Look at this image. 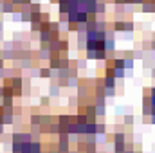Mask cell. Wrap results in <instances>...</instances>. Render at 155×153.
Here are the masks:
<instances>
[{"label": "cell", "instance_id": "8992f818", "mask_svg": "<svg viewBox=\"0 0 155 153\" xmlns=\"http://www.w3.org/2000/svg\"><path fill=\"white\" fill-rule=\"evenodd\" d=\"M103 85H105L107 88H114V86H116V77H114V76H105Z\"/></svg>", "mask_w": 155, "mask_h": 153}, {"label": "cell", "instance_id": "9c48e42d", "mask_svg": "<svg viewBox=\"0 0 155 153\" xmlns=\"http://www.w3.org/2000/svg\"><path fill=\"white\" fill-rule=\"evenodd\" d=\"M60 85H56V83H51V86H49V94H51V97H56V96H60Z\"/></svg>", "mask_w": 155, "mask_h": 153}, {"label": "cell", "instance_id": "d4e9b609", "mask_svg": "<svg viewBox=\"0 0 155 153\" xmlns=\"http://www.w3.org/2000/svg\"><path fill=\"white\" fill-rule=\"evenodd\" d=\"M135 153H141V151H135Z\"/></svg>", "mask_w": 155, "mask_h": 153}, {"label": "cell", "instance_id": "3957f363", "mask_svg": "<svg viewBox=\"0 0 155 153\" xmlns=\"http://www.w3.org/2000/svg\"><path fill=\"white\" fill-rule=\"evenodd\" d=\"M2 108H4V110H13V108H15V97H7V96H5V97L2 99Z\"/></svg>", "mask_w": 155, "mask_h": 153}, {"label": "cell", "instance_id": "ffe728a7", "mask_svg": "<svg viewBox=\"0 0 155 153\" xmlns=\"http://www.w3.org/2000/svg\"><path fill=\"white\" fill-rule=\"evenodd\" d=\"M132 121H134V119H132V117H130V115H126V117H124V122H128V124H130V122H132Z\"/></svg>", "mask_w": 155, "mask_h": 153}, {"label": "cell", "instance_id": "277c9868", "mask_svg": "<svg viewBox=\"0 0 155 153\" xmlns=\"http://www.w3.org/2000/svg\"><path fill=\"white\" fill-rule=\"evenodd\" d=\"M13 122H15V114H13V110H4V124L9 126V124H13Z\"/></svg>", "mask_w": 155, "mask_h": 153}, {"label": "cell", "instance_id": "4fadbf2b", "mask_svg": "<svg viewBox=\"0 0 155 153\" xmlns=\"http://www.w3.org/2000/svg\"><path fill=\"white\" fill-rule=\"evenodd\" d=\"M49 103H51L49 96H41V97H40V105H41V106H49Z\"/></svg>", "mask_w": 155, "mask_h": 153}, {"label": "cell", "instance_id": "8fae6325", "mask_svg": "<svg viewBox=\"0 0 155 153\" xmlns=\"http://www.w3.org/2000/svg\"><path fill=\"white\" fill-rule=\"evenodd\" d=\"M29 11H31V13H40V11H41V4H40V2H31V4H29Z\"/></svg>", "mask_w": 155, "mask_h": 153}, {"label": "cell", "instance_id": "5bb4252c", "mask_svg": "<svg viewBox=\"0 0 155 153\" xmlns=\"http://www.w3.org/2000/svg\"><path fill=\"white\" fill-rule=\"evenodd\" d=\"M11 18H13V22H22V15H20V11H15V13L11 15Z\"/></svg>", "mask_w": 155, "mask_h": 153}, {"label": "cell", "instance_id": "ba28073f", "mask_svg": "<svg viewBox=\"0 0 155 153\" xmlns=\"http://www.w3.org/2000/svg\"><path fill=\"white\" fill-rule=\"evenodd\" d=\"M29 124H31V126H40V124H41V114H33L31 115Z\"/></svg>", "mask_w": 155, "mask_h": 153}, {"label": "cell", "instance_id": "7c38bea8", "mask_svg": "<svg viewBox=\"0 0 155 153\" xmlns=\"http://www.w3.org/2000/svg\"><path fill=\"white\" fill-rule=\"evenodd\" d=\"M69 50V41L67 40H60V52H67Z\"/></svg>", "mask_w": 155, "mask_h": 153}, {"label": "cell", "instance_id": "d6986e66", "mask_svg": "<svg viewBox=\"0 0 155 153\" xmlns=\"http://www.w3.org/2000/svg\"><path fill=\"white\" fill-rule=\"evenodd\" d=\"M2 33H4V22L0 20V41H2Z\"/></svg>", "mask_w": 155, "mask_h": 153}, {"label": "cell", "instance_id": "52a82bcc", "mask_svg": "<svg viewBox=\"0 0 155 153\" xmlns=\"http://www.w3.org/2000/svg\"><path fill=\"white\" fill-rule=\"evenodd\" d=\"M38 76L40 77H52L51 67H41V69H38Z\"/></svg>", "mask_w": 155, "mask_h": 153}, {"label": "cell", "instance_id": "9a60e30c", "mask_svg": "<svg viewBox=\"0 0 155 153\" xmlns=\"http://www.w3.org/2000/svg\"><path fill=\"white\" fill-rule=\"evenodd\" d=\"M143 2H144V0H130V4H132V5H141Z\"/></svg>", "mask_w": 155, "mask_h": 153}, {"label": "cell", "instance_id": "6da1fadb", "mask_svg": "<svg viewBox=\"0 0 155 153\" xmlns=\"http://www.w3.org/2000/svg\"><path fill=\"white\" fill-rule=\"evenodd\" d=\"M112 29L116 33H132L134 31V22H130V20H117V22H114Z\"/></svg>", "mask_w": 155, "mask_h": 153}, {"label": "cell", "instance_id": "603a6c76", "mask_svg": "<svg viewBox=\"0 0 155 153\" xmlns=\"http://www.w3.org/2000/svg\"><path fill=\"white\" fill-rule=\"evenodd\" d=\"M51 4H58V0H51Z\"/></svg>", "mask_w": 155, "mask_h": 153}, {"label": "cell", "instance_id": "e0dca14e", "mask_svg": "<svg viewBox=\"0 0 155 153\" xmlns=\"http://www.w3.org/2000/svg\"><path fill=\"white\" fill-rule=\"evenodd\" d=\"M4 96H5V86L0 85V97H4Z\"/></svg>", "mask_w": 155, "mask_h": 153}, {"label": "cell", "instance_id": "30bf717a", "mask_svg": "<svg viewBox=\"0 0 155 153\" xmlns=\"http://www.w3.org/2000/svg\"><path fill=\"white\" fill-rule=\"evenodd\" d=\"M103 13H107V4L101 0H97V4H96V15H103Z\"/></svg>", "mask_w": 155, "mask_h": 153}, {"label": "cell", "instance_id": "44dd1931", "mask_svg": "<svg viewBox=\"0 0 155 153\" xmlns=\"http://www.w3.org/2000/svg\"><path fill=\"white\" fill-rule=\"evenodd\" d=\"M150 47H152V50H153V49H155V40H153V41H152V43H150Z\"/></svg>", "mask_w": 155, "mask_h": 153}, {"label": "cell", "instance_id": "7a4b0ae2", "mask_svg": "<svg viewBox=\"0 0 155 153\" xmlns=\"http://www.w3.org/2000/svg\"><path fill=\"white\" fill-rule=\"evenodd\" d=\"M2 13L13 15V13H15V4H13L11 0H2Z\"/></svg>", "mask_w": 155, "mask_h": 153}, {"label": "cell", "instance_id": "2e32d148", "mask_svg": "<svg viewBox=\"0 0 155 153\" xmlns=\"http://www.w3.org/2000/svg\"><path fill=\"white\" fill-rule=\"evenodd\" d=\"M134 58H135V60H137V58H139V60H141V58H143V50H137V52H135V54H134Z\"/></svg>", "mask_w": 155, "mask_h": 153}, {"label": "cell", "instance_id": "cb8c5ba5", "mask_svg": "<svg viewBox=\"0 0 155 153\" xmlns=\"http://www.w3.org/2000/svg\"><path fill=\"white\" fill-rule=\"evenodd\" d=\"M69 153H79V151H69Z\"/></svg>", "mask_w": 155, "mask_h": 153}, {"label": "cell", "instance_id": "5b68a950", "mask_svg": "<svg viewBox=\"0 0 155 153\" xmlns=\"http://www.w3.org/2000/svg\"><path fill=\"white\" fill-rule=\"evenodd\" d=\"M58 153H69V141H58V146H56Z\"/></svg>", "mask_w": 155, "mask_h": 153}, {"label": "cell", "instance_id": "7402d4cb", "mask_svg": "<svg viewBox=\"0 0 155 153\" xmlns=\"http://www.w3.org/2000/svg\"><path fill=\"white\" fill-rule=\"evenodd\" d=\"M152 122L155 124V115H152Z\"/></svg>", "mask_w": 155, "mask_h": 153}, {"label": "cell", "instance_id": "ac0fdd59", "mask_svg": "<svg viewBox=\"0 0 155 153\" xmlns=\"http://www.w3.org/2000/svg\"><path fill=\"white\" fill-rule=\"evenodd\" d=\"M5 133V124H0V137Z\"/></svg>", "mask_w": 155, "mask_h": 153}]
</instances>
